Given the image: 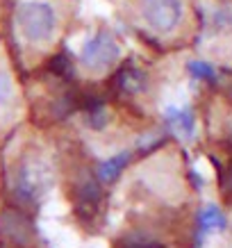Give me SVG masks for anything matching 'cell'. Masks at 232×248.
<instances>
[{"mask_svg": "<svg viewBox=\"0 0 232 248\" xmlns=\"http://www.w3.org/2000/svg\"><path fill=\"white\" fill-rule=\"evenodd\" d=\"M9 182L14 196L21 203L39 205L48 201L55 191V182H57L55 164L44 153H23L9 173Z\"/></svg>", "mask_w": 232, "mask_h": 248, "instance_id": "1", "label": "cell"}, {"mask_svg": "<svg viewBox=\"0 0 232 248\" xmlns=\"http://www.w3.org/2000/svg\"><path fill=\"white\" fill-rule=\"evenodd\" d=\"M16 30L30 46L50 44L60 28L57 9L48 0H23L14 14Z\"/></svg>", "mask_w": 232, "mask_h": 248, "instance_id": "2", "label": "cell"}, {"mask_svg": "<svg viewBox=\"0 0 232 248\" xmlns=\"http://www.w3.org/2000/svg\"><path fill=\"white\" fill-rule=\"evenodd\" d=\"M121 60V46L109 30H96L80 48V64L91 76H105Z\"/></svg>", "mask_w": 232, "mask_h": 248, "instance_id": "3", "label": "cell"}, {"mask_svg": "<svg viewBox=\"0 0 232 248\" xmlns=\"http://www.w3.org/2000/svg\"><path fill=\"white\" fill-rule=\"evenodd\" d=\"M143 25L157 37H169L185 18V0H139Z\"/></svg>", "mask_w": 232, "mask_h": 248, "instance_id": "4", "label": "cell"}, {"mask_svg": "<svg viewBox=\"0 0 232 248\" xmlns=\"http://www.w3.org/2000/svg\"><path fill=\"white\" fill-rule=\"evenodd\" d=\"M164 119L169 128L182 139H194L196 135V119L194 112L185 105H166L164 107Z\"/></svg>", "mask_w": 232, "mask_h": 248, "instance_id": "5", "label": "cell"}, {"mask_svg": "<svg viewBox=\"0 0 232 248\" xmlns=\"http://www.w3.org/2000/svg\"><path fill=\"white\" fill-rule=\"evenodd\" d=\"M18 103V89L14 84V76L0 62V114H9Z\"/></svg>", "mask_w": 232, "mask_h": 248, "instance_id": "6", "label": "cell"}, {"mask_svg": "<svg viewBox=\"0 0 232 248\" xmlns=\"http://www.w3.org/2000/svg\"><path fill=\"white\" fill-rule=\"evenodd\" d=\"M130 155L132 153L130 151H121V153H116V155H107V159L100 164V180L103 182H112V180H116L121 175V171L127 166V162H130Z\"/></svg>", "mask_w": 232, "mask_h": 248, "instance_id": "7", "label": "cell"}, {"mask_svg": "<svg viewBox=\"0 0 232 248\" xmlns=\"http://www.w3.org/2000/svg\"><path fill=\"white\" fill-rule=\"evenodd\" d=\"M198 226H201V232H218L225 228V214L217 205H207L202 207L201 217H198Z\"/></svg>", "mask_w": 232, "mask_h": 248, "instance_id": "8", "label": "cell"}, {"mask_svg": "<svg viewBox=\"0 0 232 248\" xmlns=\"http://www.w3.org/2000/svg\"><path fill=\"white\" fill-rule=\"evenodd\" d=\"M189 73H191L196 80H212V78H214V68H212L207 62L194 60V62H189Z\"/></svg>", "mask_w": 232, "mask_h": 248, "instance_id": "9", "label": "cell"}, {"mask_svg": "<svg viewBox=\"0 0 232 248\" xmlns=\"http://www.w3.org/2000/svg\"><path fill=\"white\" fill-rule=\"evenodd\" d=\"M82 248H107V244L103 239H93V241H87Z\"/></svg>", "mask_w": 232, "mask_h": 248, "instance_id": "10", "label": "cell"}, {"mask_svg": "<svg viewBox=\"0 0 232 248\" xmlns=\"http://www.w3.org/2000/svg\"><path fill=\"white\" fill-rule=\"evenodd\" d=\"M228 187L232 189V164H230V173H228Z\"/></svg>", "mask_w": 232, "mask_h": 248, "instance_id": "11", "label": "cell"}]
</instances>
